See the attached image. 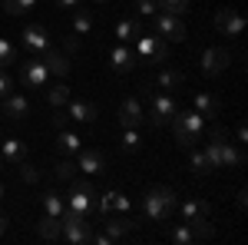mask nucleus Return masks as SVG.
<instances>
[{"label": "nucleus", "instance_id": "obj_15", "mask_svg": "<svg viewBox=\"0 0 248 245\" xmlns=\"http://www.w3.org/2000/svg\"><path fill=\"white\" fill-rule=\"evenodd\" d=\"M109 63H113L116 73H129L136 66V53L126 50V43H119V47H113V53H109Z\"/></svg>", "mask_w": 248, "mask_h": 245}, {"label": "nucleus", "instance_id": "obj_24", "mask_svg": "<svg viewBox=\"0 0 248 245\" xmlns=\"http://www.w3.org/2000/svg\"><path fill=\"white\" fill-rule=\"evenodd\" d=\"M60 229H63V219H60V215H46L37 226V232H40V239L53 242V239H60Z\"/></svg>", "mask_w": 248, "mask_h": 245}, {"label": "nucleus", "instance_id": "obj_49", "mask_svg": "<svg viewBox=\"0 0 248 245\" xmlns=\"http://www.w3.org/2000/svg\"><path fill=\"white\" fill-rule=\"evenodd\" d=\"M7 229H10V222H7V219L0 215V235H7Z\"/></svg>", "mask_w": 248, "mask_h": 245}, {"label": "nucleus", "instance_id": "obj_41", "mask_svg": "<svg viewBox=\"0 0 248 245\" xmlns=\"http://www.w3.org/2000/svg\"><path fill=\"white\" fill-rule=\"evenodd\" d=\"M20 176H23V182H37L40 179V172L30 166V163H20Z\"/></svg>", "mask_w": 248, "mask_h": 245}, {"label": "nucleus", "instance_id": "obj_45", "mask_svg": "<svg viewBox=\"0 0 248 245\" xmlns=\"http://www.w3.org/2000/svg\"><path fill=\"white\" fill-rule=\"evenodd\" d=\"M53 3H57L60 10H73V7H79V3H83V0H53Z\"/></svg>", "mask_w": 248, "mask_h": 245}, {"label": "nucleus", "instance_id": "obj_34", "mask_svg": "<svg viewBox=\"0 0 248 245\" xmlns=\"http://www.w3.org/2000/svg\"><path fill=\"white\" fill-rule=\"evenodd\" d=\"M139 146H142L139 130H123V152H136Z\"/></svg>", "mask_w": 248, "mask_h": 245}, {"label": "nucleus", "instance_id": "obj_23", "mask_svg": "<svg viewBox=\"0 0 248 245\" xmlns=\"http://www.w3.org/2000/svg\"><path fill=\"white\" fill-rule=\"evenodd\" d=\"M182 222H189V219H199V215H205V219H209V212H212V206L209 202H199V199H186V202H182Z\"/></svg>", "mask_w": 248, "mask_h": 245}, {"label": "nucleus", "instance_id": "obj_16", "mask_svg": "<svg viewBox=\"0 0 248 245\" xmlns=\"http://www.w3.org/2000/svg\"><path fill=\"white\" fill-rule=\"evenodd\" d=\"M70 106V119H79V123H96V116H99V110H96L93 103H86V99H70L66 103Z\"/></svg>", "mask_w": 248, "mask_h": 245}, {"label": "nucleus", "instance_id": "obj_19", "mask_svg": "<svg viewBox=\"0 0 248 245\" xmlns=\"http://www.w3.org/2000/svg\"><path fill=\"white\" fill-rule=\"evenodd\" d=\"M40 57H43V63H46L50 76H66V73H70V60L63 57V53H53V50H46V53H40Z\"/></svg>", "mask_w": 248, "mask_h": 245}, {"label": "nucleus", "instance_id": "obj_50", "mask_svg": "<svg viewBox=\"0 0 248 245\" xmlns=\"http://www.w3.org/2000/svg\"><path fill=\"white\" fill-rule=\"evenodd\" d=\"M0 169H3V156H0Z\"/></svg>", "mask_w": 248, "mask_h": 245}, {"label": "nucleus", "instance_id": "obj_11", "mask_svg": "<svg viewBox=\"0 0 248 245\" xmlns=\"http://www.w3.org/2000/svg\"><path fill=\"white\" fill-rule=\"evenodd\" d=\"M215 30H218L222 37H242V30H245V17H242L238 10L225 7V10L215 14Z\"/></svg>", "mask_w": 248, "mask_h": 245}, {"label": "nucleus", "instance_id": "obj_8", "mask_svg": "<svg viewBox=\"0 0 248 245\" xmlns=\"http://www.w3.org/2000/svg\"><path fill=\"white\" fill-rule=\"evenodd\" d=\"M155 17V33L162 40H175V43H182V40L189 37L186 33V23L175 17V14H166V10H159V14H153Z\"/></svg>", "mask_w": 248, "mask_h": 245}, {"label": "nucleus", "instance_id": "obj_28", "mask_svg": "<svg viewBox=\"0 0 248 245\" xmlns=\"http://www.w3.org/2000/svg\"><path fill=\"white\" fill-rule=\"evenodd\" d=\"M133 229H136V219H126V215H123V219H109V222H106V232H109L113 239L126 235V232H133Z\"/></svg>", "mask_w": 248, "mask_h": 245}, {"label": "nucleus", "instance_id": "obj_20", "mask_svg": "<svg viewBox=\"0 0 248 245\" xmlns=\"http://www.w3.org/2000/svg\"><path fill=\"white\" fill-rule=\"evenodd\" d=\"M139 33H142V20L126 17V20H119V23H116V37H119V43H126V40H136Z\"/></svg>", "mask_w": 248, "mask_h": 245}, {"label": "nucleus", "instance_id": "obj_36", "mask_svg": "<svg viewBox=\"0 0 248 245\" xmlns=\"http://www.w3.org/2000/svg\"><path fill=\"white\" fill-rule=\"evenodd\" d=\"M73 172H77L73 159H60L57 169H53V176H57V179H63V182H70V179H73Z\"/></svg>", "mask_w": 248, "mask_h": 245}, {"label": "nucleus", "instance_id": "obj_4", "mask_svg": "<svg viewBox=\"0 0 248 245\" xmlns=\"http://www.w3.org/2000/svg\"><path fill=\"white\" fill-rule=\"evenodd\" d=\"M60 219H63L60 235H63L70 245H83V242H90V239H93V229H90V222H86V215H77V212H70V209H66Z\"/></svg>", "mask_w": 248, "mask_h": 245}, {"label": "nucleus", "instance_id": "obj_35", "mask_svg": "<svg viewBox=\"0 0 248 245\" xmlns=\"http://www.w3.org/2000/svg\"><path fill=\"white\" fill-rule=\"evenodd\" d=\"M159 10H166V14H186L189 10V0H159Z\"/></svg>", "mask_w": 248, "mask_h": 245}, {"label": "nucleus", "instance_id": "obj_44", "mask_svg": "<svg viewBox=\"0 0 248 245\" xmlns=\"http://www.w3.org/2000/svg\"><path fill=\"white\" fill-rule=\"evenodd\" d=\"M90 242H96V245H113L116 239L109 235V232H103V235H96V232H93V239H90Z\"/></svg>", "mask_w": 248, "mask_h": 245}, {"label": "nucleus", "instance_id": "obj_52", "mask_svg": "<svg viewBox=\"0 0 248 245\" xmlns=\"http://www.w3.org/2000/svg\"><path fill=\"white\" fill-rule=\"evenodd\" d=\"M99 3H106V0H99Z\"/></svg>", "mask_w": 248, "mask_h": 245}, {"label": "nucleus", "instance_id": "obj_43", "mask_svg": "<svg viewBox=\"0 0 248 245\" xmlns=\"http://www.w3.org/2000/svg\"><path fill=\"white\" fill-rule=\"evenodd\" d=\"M235 143H238V146H245V143H248V130H245V123H238V126H235Z\"/></svg>", "mask_w": 248, "mask_h": 245}, {"label": "nucleus", "instance_id": "obj_14", "mask_svg": "<svg viewBox=\"0 0 248 245\" xmlns=\"http://www.w3.org/2000/svg\"><path fill=\"white\" fill-rule=\"evenodd\" d=\"M77 156H79V159H77V169H83L86 176H99V172L106 169L103 152H96V149H79Z\"/></svg>", "mask_w": 248, "mask_h": 245}, {"label": "nucleus", "instance_id": "obj_40", "mask_svg": "<svg viewBox=\"0 0 248 245\" xmlns=\"http://www.w3.org/2000/svg\"><path fill=\"white\" fill-rule=\"evenodd\" d=\"M113 196L116 192H103V196H99V215H103V219L113 212Z\"/></svg>", "mask_w": 248, "mask_h": 245}, {"label": "nucleus", "instance_id": "obj_39", "mask_svg": "<svg viewBox=\"0 0 248 245\" xmlns=\"http://www.w3.org/2000/svg\"><path fill=\"white\" fill-rule=\"evenodd\" d=\"M10 93H14V76L7 73V70H0V99L10 96Z\"/></svg>", "mask_w": 248, "mask_h": 245}, {"label": "nucleus", "instance_id": "obj_47", "mask_svg": "<svg viewBox=\"0 0 248 245\" xmlns=\"http://www.w3.org/2000/svg\"><path fill=\"white\" fill-rule=\"evenodd\" d=\"M53 126H57V130H63V126H66V113H57V116H53Z\"/></svg>", "mask_w": 248, "mask_h": 245}, {"label": "nucleus", "instance_id": "obj_17", "mask_svg": "<svg viewBox=\"0 0 248 245\" xmlns=\"http://www.w3.org/2000/svg\"><path fill=\"white\" fill-rule=\"evenodd\" d=\"M0 156H3V163H23L27 159V143L23 139H0Z\"/></svg>", "mask_w": 248, "mask_h": 245}, {"label": "nucleus", "instance_id": "obj_38", "mask_svg": "<svg viewBox=\"0 0 248 245\" xmlns=\"http://www.w3.org/2000/svg\"><path fill=\"white\" fill-rule=\"evenodd\" d=\"M136 10L142 17H153V14H159V0H136Z\"/></svg>", "mask_w": 248, "mask_h": 245}, {"label": "nucleus", "instance_id": "obj_30", "mask_svg": "<svg viewBox=\"0 0 248 245\" xmlns=\"http://www.w3.org/2000/svg\"><path fill=\"white\" fill-rule=\"evenodd\" d=\"M189 229L195 239H212L215 235V226L212 222H205V215H199V219H189Z\"/></svg>", "mask_w": 248, "mask_h": 245}, {"label": "nucleus", "instance_id": "obj_29", "mask_svg": "<svg viewBox=\"0 0 248 245\" xmlns=\"http://www.w3.org/2000/svg\"><path fill=\"white\" fill-rule=\"evenodd\" d=\"M46 99H50V106H66L70 103V86L66 83H57V86H50V93H46Z\"/></svg>", "mask_w": 248, "mask_h": 245}, {"label": "nucleus", "instance_id": "obj_18", "mask_svg": "<svg viewBox=\"0 0 248 245\" xmlns=\"http://www.w3.org/2000/svg\"><path fill=\"white\" fill-rule=\"evenodd\" d=\"M3 113L10 116V119H23V116L30 113V99H27V96H3Z\"/></svg>", "mask_w": 248, "mask_h": 245}, {"label": "nucleus", "instance_id": "obj_27", "mask_svg": "<svg viewBox=\"0 0 248 245\" xmlns=\"http://www.w3.org/2000/svg\"><path fill=\"white\" fill-rule=\"evenodd\" d=\"M155 86H159L162 93L179 90V86H182V73H179V70H162V73H159V80H155Z\"/></svg>", "mask_w": 248, "mask_h": 245}, {"label": "nucleus", "instance_id": "obj_10", "mask_svg": "<svg viewBox=\"0 0 248 245\" xmlns=\"http://www.w3.org/2000/svg\"><path fill=\"white\" fill-rule=\"evenodd\" d=\"M229 63H232L229 47H209V50L202 53V73L205 76H218L222 70H229Z\"/></svg>", "mask_w": 248, "mask_h": 245}, {"label": "nucleus", "instance_id": "obj_37", "mask_svg": "<svg viewBox=\"0 0 248 245\" xmlns=\"http://www.w3.org/2000/svg\"><path fill=\"white\" fill-rule=\"evenodd\" d=\"M192 169H195V172H212L209 169V159H205V152H202V149H195V146H192Z\"/></svg>", "mask_w": 248, "mask_h": 245}, {"label": "nucleus", "instance_id": "obj_32", "mask_svg": "<svg viewBox=\"0 0 248 245\" xmlns=\"http://www.w3.org/2000/svg\"><path fill=\"white\" fill-rule=\"evenodd\" d=\"M169 239L175 245H192V242H199V239H195V235H192V229H189V222H182V226H175L169 232Z\"/></svg>", "mask_w": 248, "mask_h": 245}, {"label": "nucleus", "instance_id": "obj_26", "mask_svg": "<svg viewBox=\"0 0 248 245\" xmlns=\"http://www.w3.org/2000/svg\"><path fill=\"white\" fill-rule=\"evenodd\" d=\"M43 212H46V215H63V212H66V199H63L60 192H53V189L43 192Z\"/></svg>", "mask_w": 248, "mask_h": 245}, {"label": "nucleus", "instance_id": "obj_6", "mask_svg": "<svg viewBox=\"0 0 248 245\" xmlns=\"http://www.w3.org/2000/svg\"><path fill=\"white\" fill-rule=\"evenodd\" d=\"M146 96H149V113H146V119H153V126H166L172 116H175V110H179L175 99L169 93H162V90L159 93H149L146 90Z\"/></svg>", "mask_w": 248, "mask_h": 245}, {"label": "nucleus", "instance_id": "obj_31", "mask_svg": "<svg viewBox=\"0 0 248 245\" xmlns=\"http://www.w3.org/2000/svg\"><path fill=\"white\" fill-rule=\"evenodd\" d=\"M37 7V0H3V10L10 17H20V14H30Z\"/></svg>", "mask_w": 248, "mask_h": 245}, {"label": "nucleus", "instance_id": "obj_5", "mask_svg": "<svg viewBox=\"0 0 248 245\" xmlns=\"http://www.w3.org/2000/svg\"><path fill=\"white\" fill-rule=\"evenodd\" d=\"M166 53H169V47H166V40L159 37H149L146 30L136 37V60H146V63H162L166 60Z\"/></svg>", "mask_w": 248, "mask_h": 245}, {"label": "nucleus", "instance_id": "obj_22", "mask_svg": "<svg viewBox=\"0 0 248 245\" xmlns=\"http://www.w3.org/2000/svg\"><path fill=\"white\" fill-rule=\"evenodd\" d=\"M195 110L202 116H218V110H222V99L212 93H195Z\"/></svg>", "mask_w": 248, "mask_h": 245}, {"label": "nucleus", "instance_id": "obj_7", "mask_svg": "<svg viewBox=\"0 0 248 245\" xmlns=\"http://www.w3.org/2000/svg\"><path fill=\"white\" fill-rule=\"evenodd\" d=\"M96 192L90 182H70V199H66V209L70 212H77V215H90V209L96 206L93 199Z\"/></svg>", "mask_w": 248, "mask_h": 245}, {"label": "nucleus", "instance_id": "obj_25", "mask_svg": "<svg viewBox=\"0 0 248 245\" xmlns=\"http://www.w3.org/2000/svg\"><path fill=\"white\" fill-rule=\"evenodd\" d=\"M57 149L63 152V156H70V159H73V156H77V152L83 149V139H79V136H73V132H60Z\"/></svg>", "mask_w": 248, "mask_h": 245}, {"label": "nucleus", "instance_id": "obj_3", "mask_svg": "<svg viewBox=\"0 0 248 245\" xmlns=\"http://www.w3.org/2000/svg\"><path fill=\"white\" fill-rule=\"evenodd\" d=\"M175 206H179V199H175V192L169 186H153L146 192V199H142V212L149 219H155V222H166L175 212Z\"/></svg>", "mask_w": 248, "mask_h": 245}, {"label": "nucleus", "instance_id": "obj_9", "mask_svg": "<svg viewBox=\"0 0 248 245\" xmlns=\"http://www.w3.org/2000/svg\"><path fill=\"white\" fill-rule=\"evenodd\" d=\"M46 80H50V70H46L43 57L23 60V66H20V83H23V86H43Z\"/></svg>", "mask_w": 248, "mask_h": 245}, {"label": "nucleus", "instance_id": "obj_21", "mask_svg": "<svg viewBox=\"0 0 248 245\" xmlns=\"http://www.w3.org/2000/svg\"><path fill=\"white\" fill-rule=\"evenodd\" d=\"M70 23H73V33H77V37H83V33L93 30V17H90V10H86L83 3L73 7V20H70Z\"/></svg>", "mask_w": 248, "mask_h": 245}, {"label": "nucleus", "instance_id": "obj_48", "mask_svg": "<svg viewBox=\"0 0 248 245\" xmlns=\"http://www.w3.org/2000/svg\"><path fill=\"white\" fill-rule=\"evenodd\" d=\"M245 196H248V192H245V189H238V199H235V202H238V209H245V202H248V199H245Z\"/></svg>", "mask_w": 248, "mask_h": 245}, {"label": "nucleus", "instance_id": "obj_13", "mask_svg": "<svg viewBox=\"0 0 248 245\" xmlns=\"http://www.w3.org/2000/svg\"><path fill=\"white\" fill-rule=\"evenodd\" d=\"M23 47H27L30 53H46V50H50V33H46V27H40V23L27 27V30H23Z\"/></svg>", "mask_w": 248, "mask_h": 245}, {"label": "nucleus", "instance_id": "obj_1", "mask_svg": "<svg viewBox=\"0 0 248 245\" xmlns=\"http://www.w3.org/2000/svg\"><path fill=\"white\" fill-rule=\"evenodd\" d=\"M205 159H209V169H222V166H242L245 163V156H242V146L238 143H232L229 132L222 130V126H215L212 130V143L205 146Z\"/></svg>", "mask_w": 248, "mask_h": 245}, {"label": "nucleus", "instance_id": "obj_46", "mask_svg": "<svg viewBox=\"0 0 248 245\" xmlns=\"http://www.w3.org/2000/svg\"><path fill=\"white\" fill-rule=\"evenodd\" d=\"M63 47H66V50H73V53H77V50H79V37H77V33H73V37H66V40H63Z\"/></svg>", "mask_w": 248, "mask_h": 245}, {"label": "nucleus", "instance_id": "obj_42", "mask_svg": "<svg viewBox=\"0 0 248 245\" xmlns=\"http://www.w3.org/2000/svg\"><path fill=\"white\" fill-rule=\"evenodd\" d=\"M113 209H116V212H123V215H126V212H129V199H126L123 192H116V196H113Z\"/></svg>", "mask_w": 248, "mask_h": 245}, {"label": "nucleus", "instance_id": "obj_12", "mask_svg": "<svg viewBox=\"0 0 248 245\" xmlns=\"http://www.w3.org/2000/svg\"><path fill=\"white\" fill-rule=\"evenodd\" d=\"M146 123V110H142V103L129 96V99H123V106H119V126L123 130H139Z\"/></svg>", "mask_w": 248, "mask_h": 245}, {"label": "nucleus", "instance_id": "obj_2", "mask_svg": "<svg viewBox=\"0 0 248 245\" xmlns=\"http://www.w3.org/2000/svg\"><path fill=\"white\" fill-rule=\"evenodd\" d=\"M169 123H172V130H175V143L182 149H192L199 143V136H202L205 116L199 113V110H175V116H172Z\"/></svg>", "mask_w": 248, "mask_h": 245}, {"label": "nucleus", "instance_id": "obj_33", "mask_svg": "<svg viewBox=\"0 0 248 245\" xmlns=\"http://www.w3.org/2000/svg\"><path fill=\"white\" fill-rule=\"evenodd\" d=\"M14 60H17V50H14V43L0 37V70H7V66H10Z\"/></svg>", "mask_w": 248, "mask_h": 245}, {"label": "nucleus", "instance_id": "obj_51", "mask_svg": "<svg viewBox=\"0 0 248 245\" xmlns=\"http://www.w3.org/2000/svg\"><path fill=\"white\" fill-rule=\"evenodd\" d=\"M0 199H3V186H0Z\"/></svg>", "mask_w": 248, "mask_h": 245}]
</instances>
